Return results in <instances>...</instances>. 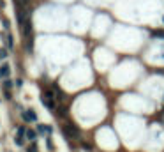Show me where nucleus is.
Masks as SVG:
<instances>
[{"instance_id": "nucleus-1", "label": "nucleus", "mask_w": 164, "mask_h": 152, "mask_svg": "<svg viewBox=\"0 0 164 152\" xmlns=\"http://www.w3.org/2000/svg\"><path fill=\"white\" fill-rule=\"evenodd\" d=\"M43 103H44V106H46L48 110H51V111L57 108V104H55V94L51 92V90H46V92H44V96H43Z\"/></svg>"}, {"instance_id": "nucleus-2", "label": "nucleus", "mask_w": 164, "mask_h": 152, "mask_svg": "<svg viewBox=\"0 0 164 152\" xmlns=\"http://www.w3.org/2000/svg\"><path fill=\"white\" fill-rule=\"evenodd\" d=\"M21 117H23L25 122H37V113H35L34 110H25V111H21Z\"/></svg>"}, {"instance_id": "nucleus-3", "label": "nucleus", "mask_w": 164, "mask_h": 152, "mask_svg": "<svg viewBox=\"0 0 164 152\" xmlns=\"http://www.w3.org/2000/svg\"><path fill=\"white\" fill-rule=\"evenodd\" d=\"M64 135H67V136H74V138H78V136H79L78 129H76L73 124H67V126H64Z\"/></svg>"}, {"instance_id": "nucleus-4", "label": "nucleus", "mask_w": 164, "mask_h": 152, "mask_svg": "<svg viewBox=\"0 0 164 152\" xmlns=\"http://www.w3.org/2000/svg\"><path fill=\"white\" fill-rule=\"evenodd\" d=\"M9 73H11V67H9V64H4L2 67H0V76H2V78H7Z\"/></svg>"}, {"instance_id": "nucleus-5", "label": "nucleus", "mask_w": 164, "mask_h": 152, "mask_svg": "<svg viewBox=\"0 0 164 152\" xmlns=\"http://www.w3.org/2000/svg\"><path fill=\"white\" fill-rule=\"evenodd\" d=\"M14 143H16L18 147H23V143H25V136H18V135H16V138H14Z\"/></svg>"}, {"instance_id": "nucleus-6", "label": "nucleus", "mask_w": 164, "mask_h": 152, "mask_svg": "<svg viewBox=\"0 0 164 152\" xmlns=\"http://www.w3.org/2000/svg\"><path fill=\"white\" fill-rule=\"evenodd\" d=\"M27 140H30V141H35V133H34V131L32 129H27Z\"/></svg>"}, {"instance_id": "nucleus-7", "label": "nucleus", "mask_w": 164, "mask_h": 152, "mask_svg": "<svg viewBox=\"0 0 164 152\" xmlns=\"http://www.w3.org/2000/svg\"><path fill=\"white\" fill-rule=\"evenodd\" d=\"M16 135H18V136H25V135H27V127H25V126H19L18 131H16Z\"/></svg>"}, {"instance_id": "nucleus-8", "label": "nucleus", "mask_w": 164, "mask_h": 152, "mask_svg": "<svg viewBox=\"0 0 164 152\" xmlns=\"http://www.w3.org/2000/svg\"><path fill=\"white\" fill-rule=\"evenodd\" d=\"M13 85H14V82H11V80H4V88L5 90H11Z\"/></svg>"}, {"instance_id": "nucleus-9", "label": "nucleus", "mask_w": 164, "mask_h": 152, "mask_svg": "<svg viewBox=\"0 0 164 152\" xmlns=\"http://www.w3.org/2000/svg\"><path fill=\"white\" fill-rule=\"evenodd\" d=\"M13 35L11 34H9V35H5V46H9V48H13Z\"/></svg>"}, {"instance_id": "nucleus-10", "label": "nucleus", "mask_w": 164, "mask_h": 152, "mask_svg": "<svg viewBox=\"0 0 164 152\" xmlns=\"http://www.w3.org/2000/svg\"><path fill=\"white\" fill-rule=\"evenodd\" d=\"M46 127L48 126H44V124H37V131H39V133H46Z\"/></svg>"}, {"instance_id": "nucleus-11", "label": "nucleus", "mask_w": 164, "mask_h": 152, "mask_svg": "<svg viewBox=\"0 0 164 152\" xmlns=\"http://www.w3.org/2000/svg\"><path fill=\"white\" fill-rule=\"evenodd\" d=\"M5 57H7V50L5 48H0V60L5 58Z\"/></svg>"}, {"instance_id": "nucleus-12", "label": "nucleus", "mask_w": 164, "mask_h": 152, "mask_svg": "<svg viewBox=\"0 0 164 152\" xmlns=\"http://www.w3.org/2000/svg\"><path fill=\"white\" fill-rule=\"evenodd\" d=\"M46 145H48V149H49V150H53V149H55V145H53V141H51V138H48V140H46Z\"/></svg>"}, {"instance_id": "nucleus-13", "label": "nucleus", "mask_w": 164, "mask_h": 152, "mask_svg": "<svg viewBox=\"0 0 164 152\" xmlns=\"http://www.w3.org/2000/svg\"><path fill=\"white\" fill-rule=\"evenodd\" d=\"M28 152H37V149H35V145L32 143V145H30V149H28Z\"/></svg>"}, {"instance_id": "nucleus-14", "label": "nucleus", "mask_w": 164, "mask_h": 152, "mask_svg": "<svg viewBox=\"0 0 164 152\" xmlns=\"http://www.w3.org/2000/svg\"><path fill=\"white\" fill-rule=\"evenodd\" d=\"M14 85H16V87H21V85H23V82H21V80H16Z\"/></svg>"}, {"instance_id": "nucleus-15", "label": "nucleus", "mask_w": 164, "mask_h": 152, "mask_svg": "<svg viewBox=\"0 0 164 152\" xmlns=\"http://www.w3.org/2000/svg\"><path fill=\"white\" fill-rule=\"evenodd\" d=\"M46 133H48V135H49V133H53V127L48 126V127H46Z\"/></svg>"}, {"instance_id": "nucleus-16", "label": "nucleus", "mask_w": 164, "mask_h": 152, "mask_svg": "<svg viewBox=\"0 0 164 152\" xmlns=\"http://www.w3.org/2000/svg\"><path fill=\"white\" fill-rule=\"evenodd\" d=\"M162 101H164V96H162Z\"/></svg>"}, {"instance_id": "nucleus-17", "label": "nucleus", "mask_w": 164, "mask_h": 152, "mask_svg": "<svg viewBox=\"0 0 164 152\" xmlns=\"http://www.w3.org/2000/svg\"><path fill=\"white\" fill-rule=\"evenodd\" d=\"M162 19H164V18H162Z\"/></svg>"}]
</instances>
